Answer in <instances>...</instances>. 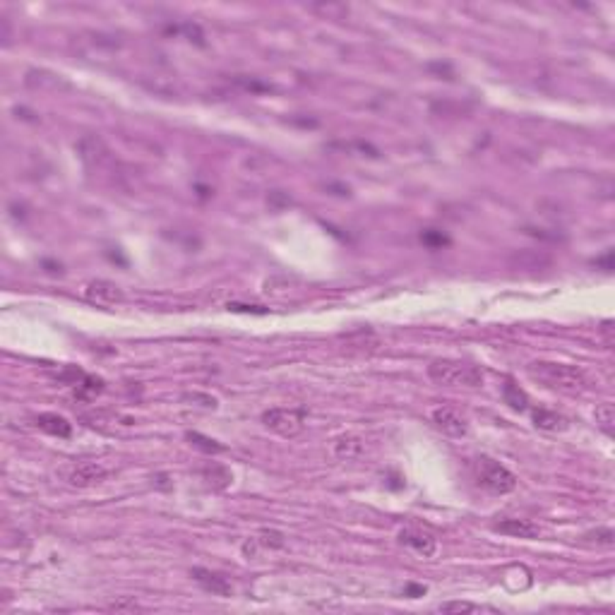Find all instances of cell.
<instances>
[{
    "instance_id": "cell-1",
    "label": "cell",
    "mask_w": 615,
    "mask_h": 615,
    "mask_svg": "<svg viewBox=\"0 0 615 615\" xmlns=\"http://www.w3.org/2000/svg\"><path fill=\"white\" fill-rule=\"evenodd\" d=\"M529 378L541 382V385L560 389V392H581L589 385L586 373L577 366H567V363H551V361H536L529 363L526 368Z\"/></svg>"
},
{
    "instance_id": "cell-2",
    "label": "cell",
    "mask_w": 615,
    "mask_h": 615,
    "mask_svg": "<svg viewBox=\"0 0 615 615\" xmlns=\"http://www.w3.org/2000/svg\"><path fill=\"white\" fill-rule=\"evenodd\" d=\"M428 375L438 385L449 387H481L484 385V370L459 361H433L428 366Z\"/></svg>"
},
{
    "instance_id": "cell-3",
    "label": "cell",
    "mask_w": 615,
    "mask_h": 615,
    "mask_svg": "<svg viewBox=\"0 0 615 615\" xmlns=\"http://www.w3.org/2000/svg\"><path fill=\"white\" fill-rule=\"evenodd\" d=\"M476 481H479L481 488H486V491L493 495H507L517 488V476H514L510 469H505L495 459H488V457L479 459Z\"/></svg>"
},
{
    "instance_id": "cell-4",
    "label": "cell",
    "mask_w": 615,
    "mask_h": 615,
    "mask_svg": "<svg viewBox=\"0 0 615 615\" xmlns=\"http://www.w3.org/2000/svg\"><path fill=\"white\" fill-rule=\"evenodd\" d=\"M264 428H269L272 433L281 435V438H296L303 426H306V411L303 409H267L262 414Z\"/></svg>"
},
{
    "instance_id": "cell-5",
    "label": "cell",
    "mask_w": 615,
    "mask_h": 615,
    "mask_svg": "<svg viewBox=\"0 0 615 615\" xmlns=\"http://www.w3.org/2000/svg\"><path fill=\"white\" fill-rule=\"evenodd\" d=\"M84 299L89 303H96V306H118V303L125 301V294L123 289L118 286L114 281H106V279H94L84 286Z\"/></svg>"
},
{
    "instance_id": "cell-6",
    "label": "cell",
    "mask_w": 615,
    "mask_h": 615,
    "mask_svg": "<svg viewBox=\"0 0 615 615\" xmlns=\"http://www.w3.org/2000/svg\"><path fill=\"white\" fill-rule=\"evenodd\" d=\"M433 423H435V426H438L445 435H449V438H464V435L469 433L466 419H464V416H461L459 411L449 409V406L435 409V411H433Z\"/></svg>"
},
{
    "instance_id": "cell-7",
    "label": "cell",
    "mask_w": 615,
    "mask_h": 615,
    "mask_svg": "<svg viewBox=\"0 0 615 615\" xmlns=\"http://www.w3.org/2000/svg\"><path fill=\"white\" fill-rule=\"evenodd\" d=\"M399 541L406 548H411L414 553L423 555V558H433L435 551H438V541L433 539V534L421 531V529H401Z\"/></svg>"
},
{
    "instance_id": "cell-8",
    "label": "cell",
    "mask_w": 615,
    "mask_h": 615,
    "mask_svg": "<svg viewBox=\"0 0 615 615\" xmlns=\"http://www.w3.org/2000/svg\"><path fill=\"white\" fill-rule=\"evenodd\" d=\"M190 574H193V579L202 586L204 591H211L214 596H231V594H234L231 581L224 577V574H219V572L204 570V567H195Z\"/></svg>"
},
{
    "instance_id": "cell-9",
    "label": "cell",
    "mask_w": 615,
    "mask_h": 615,
    "mask_svg": "<svg viewBox=\"0 0 615 615\" xmlns=\"http://www.w3.org/2000/svg\"><path fill=\"white\" fill-rule=\"evenodd\" d=\"M493 529L498 534H505V536H514V539H536L541 534V529L529 519H505V521H498Z\"/></svg>"
},
{
    "instance_id": "cell-10",
    "label": "cell",
    "mask_w": 615,
    "mask_h": 615,
    "mask_svg": "<svg viewBox=\"0 0 615 615\" xmlns=\"http://www.w3.org/2000/svg\"><path fill=\"white\" fill-rule=\"evenodd\" d=\"M104 476H106V469L99 464V461H84V464L72 469L70 484L77 486V488H87L91 484H99Z\"/></svg>"
},
{
    "instance_id": "cell-11",
    "label": "cell",
    "mask_w": 615,
    "mask_h": 615,
    "mask_svg": "<svg viewBox=\"0 0 615 615\" xmlns=\"http://www.w3.org/2000/svg\"><path fill=\"white\" fill-rule=\"evenodd\" d=\"M36 428H41L49 435H56V438H70L72 435V423L61 414H39Z\"/></svg>"
},
{
    "instance_id": "cell-12",
    "label": "cell",
    "mask_w": 615,
    "mask_h": 615,
    "mask_svg": "<svg viewBox=\"0 0 615 615\" xmlns=\"http://www.w3.org/2000/svg\"><path fill=\"white\" fill-rule=\"evenodd\" d=\"M531 419H534V426L541 428V431H548V433H560L570 426L563 414L551 411V409H534Z\"/></svg>"
},
{
    "instance_id": "cell-13",
    "label": "cell",
    "mask_w": 615,
    "mask_h": 615,
    "mask_svg": "<svg viewBox=\"0 0 615 615\" xmlns=\"http://www.w3.org/2000/svg\"><path fill=\"white\" fill-rule=\"evenodd\" d=\"M363 440L359 435H341V438L334 440V457L336 459H359L363 454Z\"/></svg>"
},
{
    "instance_id": "cell-14",
    "label": "cell",
    "mask_w": 615,
    "mask_h": 615,
    "mask_svg": "<svg viewBox=\"0 0 615 615\" xmlns=\"http://www.w3.org/2000/svg\"><path fill=\"white\" fill-rule=\"evenodd\" d=\"M502 399H505V404L510 409H514V411H526V409H529L526 392L512 378H507L505 385H502Z\"/></svg>"
},
{
    "instance_id": "cell-15",
    "label": "cell",
    "mask_w": 615,
    "mask_h": 615,
    "mask_svg": "<svg viewBox=\"0 0 615 615\" xmlns=\"http://www.w3.org/2000/svg\"><path fill=\"white\" fill-rule=\"evenodd\" d=\"M101 392H104V380L96 378V375H84V378L75 385V389H72L75 399H79V401H91V399H96V394H101Z\"/></svg>"
},
{
    "instance_id": "cell-16",
    "label": "cell",
    "mask_w": 615,
    "mask_h": 615,
    "mask_svg": "<svg viewBox=\"0 0 615 615\" xmlns=\"http://www.w3.org/2000/svg\"><path fill=\"white\" fill-rule=\"evenodd\" d=\"M202 476H204V479H207V484H209L211 488H216V491H221V488H226V486L231 484V479H234L229 469H224V466H219V464H211V466H207V469H204V471H202Z\"/></svg>"
},
{
    "instance_id": "cell-17",
    "label": "cell",
    "mask_w": 615,
    "mask_h": 615,
    "mask_svg": "<svg viewBox=\"0 0 615 615\" xmlns=\"http://www.w3.org/2000/svg\"><path fill=\"white\" fill-rule=\"evenodd\" d=\"M185 438H188L190 445L197 447L204 454H221L224 449H226L224 445H219L216 440H211V438H207V435H202V433H185Z\"/></svg>"
},
{
    "instance_id": "cell-18",
    "label": "cell",
    "mask_w": 615,
    "mask_h": 615,
    "mask_svg": "<svg viewBox=\"0 0 615 615\" xmlns=\"http://www.w3.org/2000/svg\"><path fill=\"white\" fill-rule=\"evenodd\" d=\"M596 423L606 435H613V423H615V411L613 404H601L596 409Z\"/></svg>"
},
{
    "instance_id": "cell-19",
    "label": "cell",
    "mask_w": 615,
    "mask_h": 615,
    "mask_svg": "<svg viewBox=\"0 0 615 615\" xmlns=\"http://www.w3.org/2000/svg\"><path fill=\"white\" fill-rule=\"evenodd\" d=\"M440 611L442 613H476V611H491V608L469 604V601H449V604L440 606Z\"/></svg>"
},
{
    "instance_id": "cell-20",
    "label": "cell",
    "mask_w": 615,
    "mask_h": 615,
    "mask_svg": "<svg viewBox=\"0 0 615 615\" xmlns=\"http://www.w3.org/2000/svg\"><path fill=\"white\" fill-rule=\"evenodd\" d=\"M421 241H423V246H428V248L449 246V238L442 234V231H438V229H426V231L421 234Z\"/></svg>"
},
{
    "instance_id": "cell-21",
    "label": "cell",
    "mask_w": 615,
    "mask_h": 615,
    "mask_svg": "<svg viewBox=\"0 0 615 615\" xmlns=\"http://www.w3.org/2000/svg\"><path fill=\"white\" fill-rule=\"evenodd\" d=\"M586 539L596 541V546H606V548H611V546L615 544V534H613V529H608V526L596 529V531L586 534Z\"/></svg>"
},
{
    "instance_id": "cell-22",
    "label": "cell",
    "mask_w": 615,
    "mask_h": 615,
    "mask_svg": "<svg viewBox=\"0 0 615 615\" xmlns=\"http://www.w3.org/2000/svg\"><path fill=\"white\" fill-rule=\"evenodd\" d=\"M183 401H193V404L204 406V409H216V406H219V401H216V396H211V394H200V392L183 394Z\"/></svg>"
},
{
    "instance_id": "cell-23",
    "label": "cell",
    "mask_w": 615,
    "mask_h": 615,
    "mask_svg": "<svg viewBox=\"0 0 615 615\" xmlns=\"http://www.w3.org/2000/svg\"><path fill=\"white\" fill-rule=\"evenodd\" d=\"M404 594H406L409 599H419V596H423V594H426V586H423V584H406Z\"/></svg>"
},
{
    "instance_id": "cell-24",
    "label": "cell",
    "mask_w": 615,
    "mask_h": 615,
    "mask_svg": "<svg viewBox=\"0 0 615 615\" xmlns=\"http://www.w3.org/2000/svg\"><path fill=\"white\" fill-rule=\"evenodd\" d=\"M613 322L611 320H606L604 322V327H601V334H604V341H606V346H613Z\"/></svg>"
},
{
    "instance_id": "cell-25",
    "label": "cell",
    "mask_w": 615,
    "mask_h": 615,
    "mask_svg": "<svg viewBox=\"0 0 615 615\" xmlns=\"http://www.w3.org/2000/svg\"><path fill=\"white\" fill-rule=\"evenodd\" d=\"M109 608L111 611H135L137 604L135 601H128V604H125V601H118V604H111Z\"/></svg>"
}]
</instances>
